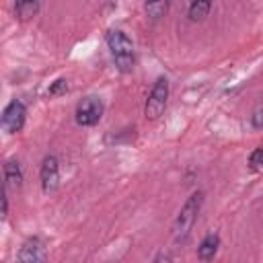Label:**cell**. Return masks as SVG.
I'll use <instances>...</instances> for the list:
<instances>
[{"label":"cell","mask_w":263,"mask_h":263,"mask_svg":"<svg viewBox=\"0 0 263 263\" xmlns=\"http://www.w3.org/2000/svg\"><path fill=\"white\" fill-rule=\"evenodd\" d=\"M201 203H203V193H201V191H195V193H191V195L187 197V201H185L183 208L179 210L177 220H175V224H173V238H175L177 245L185 242L187 236L191 234L193 224H195V220H197V214H199V210H201Z\"/></svg>","instance_id":"1"},{"label":"cell","mask_w":263,"mask_h":263,"mask_svg":"<svg viewBox=\"0 0 263 263\" xmlns=\"http://www.w3.org/2000/svg\"><path fill=\"white\" fill-rule=\"evenodd\" d=\"M107 45L111 49L115 66L121 72H129L134 68V45H132L129 37L119 29H111L107 33Z\"/></svg>","instance_id":"2"},{"label":"cell","mask_w":263,"mask_h":263,"mask_svg":"<svg viewBox=\"0 0 263 263\" xmlns=\"http://www.w3.org/2000/svg\"><path fill=\"white\" fill-rule=\"evenodd\" d=\"M166 101H168V80L158 78L146 99V107H144L146 119H158L166 109Z\"/></svg>","instance_id":"3"},{"label":"cell","mask_w":263,"mask_h":263,"mask_svg":"<svg viewBox=\"0 0 263 263\" xmlns=\"http://www.w3.org/2000/svg\"><path fill=\"white\" fill-rule=\"evenodd\" d=\"M103 111H105V105L99 97H84L78 105H76V113H74V119L78 125L82 127H90V125H97L103 117Z\"/></svg>","instance_id":"4"},{"label":"cell","mask_w":263,"mask_h":263,"mask_svg":"<svg viewBox=\"0 0 263 263\" xmlns=\"http://www.w3.org/2000/svg\"><path fill=\"white\" fill-rule=\"evenodd\" d=\"M25 119H27V109L21 101H10L4 111H2V129L6 134H16L23 129L25 125Z\"/></svg>","instance_id":"5"},{"label":"cell","mask_w":263,"mask_h":263,"mask_svg":"<svg viewBox=\"0 0 263 263\" xmlns=\"http://www.w3.org/2000/svg\"><path fill=\"white\" fill-rule=\"evenodd\" d=\"M39 179H41L43 193H53L58 189V185H60V164H58L55 156H45L43 158Z\"/></svg>","instance_id":"6"},{"label":"cell","mask_w":263,"mask_h":263,"mask_svg":"<svg viewBox=\"0 0 263 263\" xmlns=\"http://www.w3.org/2000/svg\"><path fill=\"white\" fill-rule=\"evenodd\" d=\"M18 261L23 263H39V261H45L47 259V251H45V245L39 236H33V238H27L16 255Z\"/></svg>","instance_id":"7"},{"label":"cell","mask_w":263,"mask_h":263,"mask_svg":"<svg viewBox=\"0 0 263 263\" xmlns=\"http://www.w3.org/2000/svg\"><path fill=\"white\" fill-rule=\"evenodd\" d=\"M218 247H220V236H218L216 232H210V234L203 236V240L199 242V247H197V257H199L201 261H210V259L216 257Z\"/></svg>","instance_id":"8"},{"label":"cell","mask_w":263,"mask_h":263,"mask_svg":"<svg viewBox=\"0 0 263 263\" xmlns=\"http://www.w3.org/2000/svg\"><path fill=\"white\" fill-rule=\"evenodd\" d=\"M21 185H23V173H21L18 162L8 160V162L4 164V187L18 189Z\"/></svg>","instance_id":"9"},{"label":"cell","mask_w":263,"mask_h":263,"mask_svg":"<svg viewBox=\"0 0 263 263\" xmlns=\"http://www.w3.org/2000/svg\"><path fill=\"white\" fill-rule=\"evenodd\" d=\"M168 4H171V0H146L144 8H146L148 18H152V21L162 18L168 12Z\"/></svg>","instance_id":"10"},{"label":"cell","mask_w":263,"mask_h":263,"mask_svg":"<svg viewBox=\"0 0 263 263\" xmlns=\"http://www.w3.org/2000/svg\"><path fill=\"white\" fill-rule=\"evenodd\" d=\"M210 8H212V0H191V4H189V18L199 23V21H203L210 14Z\"/></svg>","instance_id":"11"},{"label":"cell","mask_w":263,"mask_h":263,"mask_svg":"<svg viewBox=\"0 0 263 263\" xmlns=\"http://www.w3.org/2000/svg\"><path fill=\"white\" fill-rule=\"evenodd\" d=\"M249 168L251 171H261L263 168V146L261 148H255L249 156Z\"/></svg>","instance_id":"12"},{"label":"cell","mask_w":263,"mask_h":263,"mask_svg":"<svg viewBox=\"0 0 263 263\" xmlns=\"http://www.w3.org/2000/svg\"><path fill=\"white\" fill-rule=\"evenodd\" d=\"M251 125L255 129H263V103H259L251 113Z\"/></svg>","instance_id":"13"},{"label":"cell","mask_w":263,"mask_h":263,"mask_svg":"<svg viewBox=\"0 0 263 263\" xmlns=\"http://www.w3.org/2000/svg\"><path fill=\"white\" fill-rule=\"evenodd\" d=\"M68 90V82L64 80V78H58L51 86H49V97H55V95H60V92H66Z\"/></svg>","instance_id":"14"},{"label":"cell","mask_w":263,"mask_h":263,"mask_svg":"<svg viewBox=\"0 0 263 263\" xmlns=\"http://www.w3.org/2000/svg\"><path fill=\"white\" fill-rule=\"evenodd\" d=\"M8 214V199H6V193H2V218H6Z\"/></svg>","instance_id":"15"}]
</instances>
